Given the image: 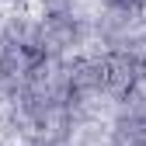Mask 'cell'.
<instances>
[{
    "label": "cell",
    "mask_w": 146,
    "mask_h": 146,
    "mask_svg": "<svg viewBox=\"0 0 146 146\" xmlns=\"http://www.w3.org/2000/svg\"><path fill=\"white\" fill-rule=\"evenodd\" d=\"M108 4H111L115 11H136V7L146 4V0H108Z\"/></svg>",
    "instance_id": "obj_1"
}]
</instances>
